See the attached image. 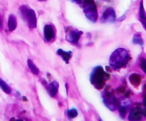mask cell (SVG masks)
I'll list each match as a JSON object with an SVG mask.
<instances>
[{
    "label": "cell",
    "instance_id": "6da1fadb",
    "mask_svg": "<svg viewBox=\"0 0 146 121\" xmlns=\"http://www.w3.org/2000/svg\"><path fill=\"white\" fill-rule=\"evenodd\" d=\"M130 60L129 54L124 48H118L110 56L109 64L113 69L118 70L126 66Z\"/></svg>",
    "mask_w": 146,
    "mask_h": 121
},
{
    "label": "cell",
    "instance_id": "7a4b0ae2",
    "mask_svg": "<svg viewBox=\"0 0 146 121\" xmlns=\"http://www.w3.org/2000/svg\"><path fill=\"white\" fill-rule=\"evenodd\" d=\"M110 75L104 70L102 66H95L90 75V82L97 89H102L105 82L109 79Z\"/></svg>",
    "mask_w": 146,
    "mask_h": 121
},
{
    "label": "cell",
    "instance_id": "3957f363",
    "mask_svg": "<svg viewBox=\"0 0 146 121\" xmlns=\"http://www.w3.org/2000/svg\"><path fill=\"white\" fill-rule=\"evenodd\" d=\"M18 11L21 18L25 22L29 28L31 29L36 28L37 20L35 10L29 7L28 5H21Z\"/></svg>",
    "mask_w": 146,
    "mask_h": 121
},
{
    "label": "cell",
    "instance_id": "277c9868",
    "mask_svg": "<svg viewBox=\"0 0 146 121\" xmlns=\"http://www.w3.org/2000/svg\"><path fill=\"white\" fill-rule=\"evenodd\" d=\"M83 13L86 15V19L91 23H96L98 19V12L95 2L94 0H84L81 4Z\"/></svg>",
    "mask_w": 146,
    "mask_h": 121
},
{
    "label": "cell",
    "instance_id": "5b68a950",
    "mask_svg": "<svg viewBox=\"0 0 146 121\" xmlns=\"http://www.w3.org/2000/svg\"><path fill=\"white\" fill-rule=\"evenodd\" d=\"M102 98L103 103L110 111H115L116 110L118 106V101L111 90L106 88L103 93H102Z\"/></svg>",
    "mask_w": 146,
    "mask_h": 121
},
{
    "label": "cell",
    "instance_id": "8992f818",
    "mask_svg": "<svg viewBox=\"0 0 146 121\" xmlns=\"http://www.w3.org/2000/svg\"><path fill=\"white\" fill-rule=\"evenodd\" d=\"M116 20V14L113 7H108L104 11L100 21L103 23H114Z\"/></svg>",
    "mask_w": 146,
    "mask_h": 121
},
{
    "label": "cell",
    "instance_id": "52a82bcc",
    "mask_svg": "<svg viewBox=\"0 0 146 121\" xmlns=\"http://www.w3.org/2000/svg\"><path fill=\"white\" fill-rule=\"evenodd\" d=\"M83 34V32L79 31L76 28L68 29L66 34V40L70 43H77L80 38V36Z\"/></svg>",
    "mask_w": 146,
    "mask_h": 121
},
{
    "label": "cell",
    "instance_id": "ba28073f",
    "mask_svg": "<svg viewBox=\"0 0 146 121\" xmlns=\"http://www.w3.org/2000/svg\"><path fill=\"white\" fill-rule=\"evenodd\" d=\"M143 115V109L140 106H136L131 110L128 120L129 121H141Z\"/></svg>",
    "mask_w": 146,
    "mask_h": 121
},
{
    "label": "cell",
    "instance_id": "9c48e42d",
    "mask_svg": "<svg viewBox=\"0 0 146 121\" xmlns=\"http://www.w3.org/2000/svg\"><path fill=\"white\" fill-rule=\"evenodd\" d=\"M44 39L47 42H51L52 40L56 38V34H55L54 27L51 24H47L45 26L43 30Z\"/></svg>",
    "mask_w": 146,
    "mask_h": 121
},
{
    "label": "cell",
    "instance_id": "30bf717a",
    "mask_svg": "<svg viewBox=\"0 0 146 121\" xmlns=\"http://www.w3.org/2000/svg\"><path fill=\"white\" fill-rule=\"evenodd\" d=\"M58 87H59V85H58V82L53 81L52 83H50L49 85H48V89H47L48 90V94L50 95L51 97L56 96V95L58 93Z\"/></svg>",
    "mask_w": 146,
    "mask_h": 121
},
{
    "label": "cell",
    "instance_id": "8fae6325",
    "mask_svg": "<svg viewBox=\"0 0 146 121\" xmlns=\"http://www.w3.org/2000/svg\"><path fill=\"white\" fill-rule=\"evenodd\" d=\"M130 106H131V104H130L129 101H128V100H125V101H122L121 104H120L119 113L121 114V116L123 118L126 115V112H127L128 110L129 109Z\"/></svg>",
    "mask_w": 146,
    "mask_h": 121
},
{
    "label": "cell",
    "instance_id": "7c38bea8",
    "mask_svg": "<svg viewBox=\"0 0 146 121\" xmlns=\"http://www.w3.org/2000/svg\"><path fill=\"white\" fill-rule=\"evenodd\" d=\"M57 54L58 56L62 57V58L63 59L64 61L66 63H69V61H70V58H72V51H64V50H62V49H58L57 50Z\"/></svg>",
    "mask_w": 146,
    "mask_h": 121
},
{
    "label": "cell",
    "instance_id": "4fadbf2b",
    "mask_svg": "<svg viewBox=\"0 0 146 121\" xmlns=\"http://www.w3.org/2000/svg\"><path fill=\"white\" fill-rule=\"evenodd\" d=\"M8 28L10 32H13L16 28L17 27V19L16 17L13 14H10L8 18Z\"/></svg>",
    "mask_w": 146,
    "mask_h": 121
},
{
    "label": "cell",
    "instance_id": "5bb4252c",
    "mask_svg": "<svg viewBox=\"0 0 146 121\" xmlns=\"http://www.w3.org/2000/svg\"><path fill=\"white\" fill-rule=\"evenodd\" d=\"M129 80L131 84L134 85L135 86H138L140 84V82H141V77L139 75H137V74H133L130 76Z\"/></svg>",
    "mask_w": 146,
    "mask_h": 121
},
{
    "label": "cell",
    "instance_id": "9a60e30c",
    "mask_svg": "<svg viewBox=\"0 0 146 121\" xmlns=\"http://www.w3.org/2000/svg\"><path fill=\"white\" fill-rule=\"evenodd\" d=\"M27 65H28L29 68V69L31 70V71H32V73L35 74V75H38L39 72H40V70H39V69L36 67V66L35 64V63L32 61V60L29 59V58L27 60Z\"/></svg>",
    "mask_w": 146,
    "mask_h": 121
},
{
    "label": "cell",
    "instance_id": "2e32d148",
    "mask_svg": "<svg viewBox=\"0 0 146 121\" xmlns=\"http://www.w3.org/2000/svg\"><path fill=\"white\" fill-rule=\"evenodd\" d=\"M132 42L135 45H139L140 46L143 45V40L140 33H136L134 34L132 38Z\"/></svg>",
    "mask_w": 146,
    "mask_h": 121
},
{
    "label": "cell",
    "instance_id": "e0dca14e",
    "mask_svg": "<svg viewBox=\"0 0 146 121\" xmlns=\"http://www.w3.org/2000/svg\"><path fill=\"white\" fill-rule=\"evenodd\" d=\"M0 88H1V89H2L4 92H5V93H7V94H10V93H11V88L9 86L5 80H2V78H0Z\"/></svg>",
    "mask_w": 146,
    "mask_h": 121
},
{
    "label": "cell",
    "instance_id": "ac0fdd59",
    "mask_svg": "<svg viewBox=\"0 0 146 121\" xmlns=\"http://www.w3.org/2000/svg\"><path fill=\"white\" fill-rule=\"evenodd\" d=\"M66 114H67V117H68L69 119L72 120V119H74V118H75L77 116H78V111H77L76 109L72 108V109H71V110H69L68 111H67V112H66Z\"/></svg>",
    "mask_w": 146,
    "mask_h": 121
},
{
    "label": "cell",
    "instance_id": "d6986e66",
    "mask_svg": "<svg viewBox=\"0 0 146 121\" xmlns=\"http://www.w3.org/2000/svg\"><path fill=\"white\" fill-rule=\"evenodd\" d=\"M140 67L142 70L146 74V58H143L140 61Z\"/></svg>",
    "mask_w": 146,
    "mask_h": 121
},
{
    "label": "cell",
    "instance_id": "ffe728a7",
    "mask_svg": "<svg viewBox=\"0 0 146 121\" xmlns=\"http://www.w3.org/2000/svg\"><path fill=\"white\" fill-rule=\"evenodd\" d=\"M69 1L74 4H76V5H81V4L83 3L84 0H69Z\"/></svg>",
    "mask_w": 146,
    "mask_h": 121
},
{
    "label": "cell",
    "instance_id": "44dd1931",
    "mask_svg": "<svg viewBox=\"0 0 146 121\" xmlns=\"http://www.w3.org/2000/svg\"><path fill=\"white\" fill-rule=\"evenodd\" d=\"M143 105H144V109L143 110V114H144V116L146 118V98H145L143 99Z\"/></svg>",
    "mask_w": 146,
    "mask_h": 121
},
{
    "label": "cell",
    "instance_id": "7402d4cb",
    "mask_svg": "<svg viewBox=\"0 0 146 121\" xmlns=\"http://www.w3.org/2000/svg\"><path fill=\"white\" fill-rule=\"evenodd\" d=\"M140 21H141L142 24H143V26H144L145 29V31H146V19L145 20H140Z\"/></svg>",
    "mask_w": 146,
    "mask_h": 121
},
{
    "label": "cell",
    "instance_id": "603a6c76",
    "mask_svg": "<svg viewBox=\"0 0 146 121\" xmlns=\"http://www.w3.org/2000/svg\"><path fill=\"white\" fill-rule=\"evenodd\" d=\"M0 27H2V19H1V16H0Z\"/></svg>",
    "mask_w": 146,
    "mask_h": 121
},
{
    "label": "cell",
    "instance_id": "cb8c5ba5",
    "mask_svg": "<svg viewBox=\"0 0 146 121\" xmlns=\"http://www.w3.org/2000/svg\"><path fill=\"white\" fill-rule=\"evenodd\" d=\"M15 121H23L22 120H15Z\"/></svg>",
    "mask_w": 146,
    "mask_h": 121
},
{
    "label": "cell",
    "instance_id": "d4e9b609",
    "mask_svg": "<svg viewBox=\"0 0 146 121\" xmlns=\"http://www.w3.org/2000/svg\"><path fill=\"white\" fill-rule=\"evenodd\" d=\"M40 2H43V1H46V0H38Z\"/></svg>",
    "mask_w": 146,
    "mask_h": 121
},
{
    "label": "cell",
    "instance_id": "484cf974",
    "mask_svg": "<svg viewBox=\"0 0 146 121\" xmlns=\"http://www.w3.org/2000/svg\"><path fill=\"white\" fill-rule=\"evenodd\" d=\"M104 1H107V2H108V1H110V0H104Z\"/></svg>",
    "mask_w": 146,
    "mask_h": 121
},
{
    "label": "cell",
    "instance_id": "4316f807",
    "mask_svg": "<svg viewBox=\"0 0 146 121\" xmlns=\"http://www.w3.org/2000/svg\"><path fill=\"white\" fill-rule=\"evenodd\" d=\"M100 121H102V119H101V118H100Z\"/></svg>",
    "mask_w": 146,
    "mask_h": 121
}]
</instances>
